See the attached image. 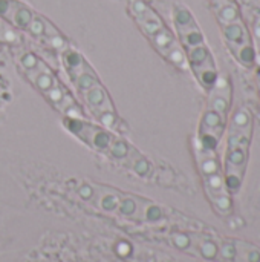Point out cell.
Returning <instances> with one entry per match:
<instances>
[{
  "label": "cell",
  "mask_w": 260,
  "mask_h": 262,
  "mask_svg": "<svg viewBox=\"0 0 260 262\" xmlns=\"http://www.w3.org/2000/svg\"><path fill=\"white\" fill-rule=\"evenodd\" d=\"M173 23L179 37V43L185 52L187 64L193 71L199 84L210 91L219 78L216 60L205 35L199 28L193 12L182 3L173 5Z\"/></svg>",
  "instance_id": "6da1fadb"
},
{
  "label": "cell",
  "mask_w": 260,
  "mask_h": 262,
  "mask_svg": "<svg viewBox=\"0 0 260 262\" xmlns=\"http://www.w3.org/2000/svg\"><path fill=\"white\" fill-rule=\"evenodd\" d=\"M170 244L210 262H260V246L210 233H172Z\"/></svg>",
  "instance_id": "7a4b0ae2"
},
{
  "label": "cell",
  "mask_w": 260,
  "mask_h": 262,
  "mask_svg": "<svg viewBox=\"0 0 260 262\" xmlns=\"http://www.w3.org/2000/svg\"><path fill=\"white\" fill-rule=\"evenodd\" d=\"M254 134V117L245 106L239 107L227 126L224 177L231 193H238L245 177Z\"/></svg>",
  "instance_id": "3957f363"
},
{
  "label": "cell",
  "mask_w": 260,
  "mask_h": 262,
  "mask_svg": "<svg viewBox=\"0 0 260 262\" xmlns=\"http://www.w3.org/2000/svg\"><path fill=\"white\" fill-rule=\"evenodd\" d=\"M210 3L227 49L241 66L251 69L254 63L253 37L242 17L238 0H210Z\"/></svg>",
  "instance_id": "277c9868"
},
{
  "label": "cell",
  "mask_w": 260,
  "mask_h": 262,
  "mask_svg": "<svg viewBox=\"0 0 260 262\" xmlns=\"http://www.w3.org/2000/svg\"><path fill=\"white\" fill-rule=\"evenodd\" d=\"M207 107L202 114L196 143L205 149L218 150L228 126V114L233 100V86L228 77L219 75L215 86L208 91Z\"/></svg>",
  "instance_id": "5b68a950"
},
{
  "label": "cell",
  "mask_w": 260,
  "mask_h": 262,
  "mask_svg": "<svg viewBox=\"0 0 260 262\" xmlns=\"http://www.w3.org/2000/svg\"><path fill=\"white\" fill-rule=\"evenodd\" d=\"M195 152H196L198 169L204 183V189L207 192V196L213 209L222 216L230 215L233 210V204L230 198V190L225 183L224 169L219 163L218 150L205 149L196 143Z\"/></svg>",
  "instance_id": "8992f818"
},
{
  "label": "cell",
  "mask_w": 260,
  "mask_h": 262,
  "mask_svg": "<svg viewBox=\"0 0 260 262\" xmlns=\"http://www.w3.org/2000/svg\"><path fill=\"white\" fill-rule=\"evenodd\" d=\"M64 126L67 130H70L74 135H77L81 141H84L87 146H90L95 150H107L110 143L113 141V137L106 132L103 127L90 124L84 121L83 118H64Z\"/></svg>",
  "instance_id": "52a82bcc"
},
{
  "label": "cell",
  "mask_w": 260,
  "mask_h": 262,
  "mask_svg": "<svg viewBox=\"0 0 260 262\" xmlns=\"http://www.w3.org/2000/svg\"><path fill=\"white\" fill-rule=\"evenodd\" d=\"M35 12L20 0H0V18L15 29L26 31Z\"/></svg>",
  "instance_id": "ba28073f"
},
{
  "label": "cell",
  "mask_w": 260,
  "mask_h": 262,
  "mask_svg": "<svg viewBox=\"0 0 260 262\" xmlns=\"http://www.w3.org/2000/svg\"><path fill=\"white\" fill-rule=\"evenodd\" d=\"M83 95H84V101L87 103V106L92 109V112L95 115H98L101 112L113 111V106H112V103L109 100V95H107V92L104 91V88L100 83L97 86L90 88Z\"/></svg>",
  "instance_id": "9c48e42d"
},
{
  "label": "cell",
  "mask_w": 260,
  "mask_h": 262,
  "mask_svg": "<svg viewBox=\"0 0 260 262\" xmlns=\"http://www.w3.org/2000/svg\"><path fill=\"white\" fill-rule=\"evenodd\" d=\"M26 75H28V78L34 83V86H35L40 92H43V94H46V92L58 81V80L55 78V75L51 72V69L48 68V64H44L41 60H40L38 66H37L34 71L28 72Z\"/></svg>",
  "instance_id": "30bf717a"
},
{
  "label": "cell",
  "mask_w": 260,
  "mask_h": 262,
  "mask_svg": "<svg viewBox=\"0 0 260 262\" xmlns=\"http://www.w3.org/2000/svg\"><path fill=\"white\" fill-rule=\"evenodd\" d=\"M251 17H253V48H254V63L253 68L256 71V80H257V91L260 98V8L257 5H251Z\"/></svg>",
  "instance_id": "8fae6325"
},
{
  "label": "cell",
  "mask_w": 260,
  "mask_h": 262,
  "mask_svg": "<svg viewBox=\"0 0 260 262\" xmlns=\"http://www.w3.org/2000/svg\"><path fill=\"white\" fill-rule=\"evenodd\" d=\"M61 58H63V64L70 77L77 75L80 71H83L87 66V61L84 60V57L78 51L72 49L70 46L61 52Z\"/></svg>",
  "instance_id": "7c38bea8"
},
{
  "label": "cell",
  "mask_w": 260,
  "mask_h": 262,
  "mask_svg": "<svg viewBox=\"0 0 260 262\" xmlns=\"http://www.w3.org/2000/svg\"><path fill=\"white\" fill-rule=\"evenodd\" d=\"M72 81L75 83L78 92H81V94L87 92L90 88H93V86L98 84L97 74L92 71V68H90L89 64H87L83 71H80L77 75H74V77H72Z\"/></svg>",
  "instance_id": "4fadbf2b"
},
{
  "label": "cell",
  "mask_w": 260,
  "mask_h": 262,
  "mask_svg": "<svg viewBox=\"0 0 260 262\" xmlns=\"http://www.w3.org/2000/svg\"><path fill=\"white\" fill-rule=\"evenodd\" d=\"M107 150H109L110 157H113L115 160H129L132 157V154L135 152L124 140H115V138L110 143Z\"/></svg>",
  "instance_id": "5bb4252c"
},
{
  "label": "cell",
  "mask_w": 260,
  "mask_h": 262,
  "mask_svg": "<svg viewBox=\"0 0 260 262\" xmlns=\"http://www.w3.org/2000/svg\"><path fill=\"white\" fill-rule=\"evenodd\" d=\"M121 196L116 192L112 190H106L103 195H100V209L104 212H116V207L120 204Z\"/></svg>",
  "instance_id": "9a60e30c"
},
{
  "label": "cell",
  "mask_w": 260,
  "mask_h": 262,
  "mask_svg": "<svg viewBox=\"0 0 260 262\" xmlns=\"http://www.w3.org/2000/svg\"><path fill=\"white\" fill-rule=\"evenodd\" d=\"M129 160L132 161V169H133L135 173H138L139 177H147V175L150 173V170H152L150 163H149L144 157H141L136 150L132 154V157H130Z\"/></svg>",
  "instance_id": "2e32d148"
},
{
  "label": "cell",
  "mask_w": 260,
  "mask_h": 262,
  "mask_svg": "<svg viewBox=\"0 0 260 262\" xmlns=\"http://www.w3.org/2000/svg\"><path fill=\"white\" fill-rule=\"evenodd\" d=\"M38 63H40V58L34 54V52H23L21 55H20V58H18V64H20V68L28 74V72H31V71H34L37 66H38Z\"/></svg>",
  "instance_id": "e0dca14e"
},
{
  "label": "cell",
  "mask_w": 260,
  "mask_h": 262,
  "mask_svg": "<svg viewBox=\"0 0 260 262\" xmlns=\"http://www.w3.org/2000/svg\"><path fill=\"white\" fill-rule=\"evenodd\" d=\"M44 95H46V98H48V100L55 106V107H58V106H60V103L63 101L64 95H66V91H64V88L57 81V83H55V84H54V86H52V88L44 94Z\"/></svg>",
  "instance_id": "ac0fdd59"
},
{
  "label": "cell",
  "mask_w": 260,
  "mask_h": 262,
  "mask_svg": "<svg viewBox=\"0 0 260 262\" xmlns=\"http://www.w3.org/2000/svg\"><path fill=\"white\" fill-rule=\"evenodd\" d=\"M97 118L100 120V123L106 127H115L116 124V115L113 111H109V112H101L97 115Z\"/></svg>",
  "instance_id": "d6986e66"
},
{
  "label": "cell",
  "mask_w": 260,
  "mask_h": 262,
  "mask_svg": "<svg viewBox=\"0 0 260 262\" xmlns=\"http://www.w3.org/2000/svg\"><path fill=\"white\" fill-rule=\"evenodd\" d=\"M77 192H78L80 198H83L84 201H92V200L95 198V189L90 187V186H87V184L80 186V187L77 189Z\"/></svg>",
  "instance_id": "ffe728a7"
},
{
  "label": "cell",
  "mask_w": 260,
  "mask_h": 262,
  "mask_svg": "<svg viewBox=\"0 0 260 262\" xmlns=\"http://www.w3.org/2000/svg\"><path fill=\"white\" fill-rule=\"evenodd\" d=\"M63 114H66L67 118H83V111H81V107L77 103L70 104Z\"/></svg>",
  "instance_id": "44dd1931"
}]
</instances>
